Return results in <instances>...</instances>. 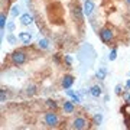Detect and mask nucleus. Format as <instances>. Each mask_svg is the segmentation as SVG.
Masks as SVG:
<instances>
[{
  "label": "nucleus",
  "instance_id": "nucleus-5",
  "mask_svg": "<svg viewBox=\"0 0 130 130\" xmlns=\"http://www.w3.org/2000/svg\"><path fill=\"white\" fill-rule=\"evenodd\" d=\"M74 81H75V78L72 77V75H64V78H62V88L64 90H68V88H71L72 87V84H74Z\"/></svg>",
  "mask_w": 130,
  "mask_h": 130
},
{
  "label": "nucleus",
  "instance_id": "nucleus-19",
  "mask_svg": "<svg viewBox=\"0 0 130 130\" xmlns=\"http://www.w3.org/2000/svg\"><path fill=\"white\" fill-rule=\"evenodd\" d=\"M116 58H117V49L114 48V49H111V51H110V54H108V59L114 61Z\"/></svg>",
  "mask_w": 130,
  "mask_h": 130
},
{
  "label": "nucleus",
  "instance_id": "nucleus-17",
  "mask_svg": "<svg viewBox=\"0 0 130 130\" xmlns=\"http://www.w3.org/2000/svg\"><path fill=\"white\" fill-rule=\"evenodd\" d=\"M35 93H36V87L35 85H29L28 88H26V95H29V97H32Z\"/></svg>",
  "mask_w": 130,
  "mask_h": 130
},
{
  "label": "nucleus",
  "instance_id": "nucleus-27",
  "mask_svg": "<svg viewBox=\"0 0 130 130\" xmlns=\"http://www.w3.org/2000/svg\"><path fill=\"white\" fill-rule=\"evenodd\" d=\"M126 87H127V88H130V79L127 81V83H126Z\"/></svg>",
  "mask_w": 130,
  "mask_h": 130
},
{
  "label": "nucleus",
  "instance_id": "nucleus-9",
  "mask_svg": "<svg viewBox=\"0 0 130 130\" xmlns=\"http://www.w3.org/2000/svg\"><path fill=\"white\" fill-rule=\"evenodd\" d=\"M83 14H84V10H81L79 6H75L74 9H72V16L75 18V20L81 22V20H83Z\"/></svg>",
  "mask_w": 130,
  "mask_h": 130
},
{
  "label": "nucleus",
  "instance_id": "nucleus-24",
  "mask_svg": "<svg viewBox=\"0 0 130 130\" xmlns=\"http://www.w3.org/2000/svg\"><path fill=\"white\" fill-rule=\"evenodd\" d=\"M71 98H72V101H74V103H81V100H79V97H78V95H77V94H72V95H71Z\"/></svg>",
  "mask_w": 130,
  "mask_h": 130
},
{
  "label": "nucleus",
  "instance_id": "nucleus-6",
  "mask_svg": "<svg viewBox=\"0 0 130 130\" xmlns=\"http://www.w3.org/2000/svg\"><path fill=\"white\" fill-rule=\"evenodd\" d=\"M94 3L91 2V0H85L84 2V7H83V10H84V14L85 16H90V14H93V12H94Z\"/></svg>",
  "mask_w": 130,
  "mask_h": 130
},
{
  "label": "nucleus",
  "instance_id": "nucleus-22",
  "mask_svg": "<svg viewBox=\"0 0 130 130\" xmlns=\"http://www.w3.org/2000/svg\"><path fill=\"white\" fill-rule=\"evenodd\" d=\"M123 98H124V101L130 103V93H129V91H126V93H123Z\"/></svg>",
  "mask_w": 130,
  "mask_h": 130
},
{
  "label": "nucleus",
  "instance_id": "nucleus-13",
  "mask_svg": "<svg viewBox=\"0 0 130 130\" xmlns=\"http://www.w3.org/2000/svg\"><path fill=\"white\" fill-rule=\"evenodd\" d=\"M93 123L95 126H100L103 123V114H100V113H97V114H94L93 117Z\"/></svg>",
  "mask_w": 130,
  "mask_h": 130
},
{
  "label": "nucleus",
  "instance_id": "nucleus-23",
  "mask_svg": "<svg viewBox=\"0 0 130 130\" xmlns=\"http://www.w3.org/2000/svg\"><path fill=\"white\" fill-rule=\"evenodd\" d=\"M114 93H116L117 95H120V94H121V85H120V84H117V85H116V88H114Z\"/></svg>",
  "mask_w": 130,
  "mask_h": 130
},
{
  "label": "nucleus",
  "instance_id": "nucleus-8",
  "mask_svg": "<svg viewBox=\"0 0 130 130\" xmlns=\"http://www.w3.org/2000/svg\"><path fill=\"white\" fill-rule=\"evenodd\" d=\"M19 39L22 41V43L29 45V43H30V41H32V35H30L29 32H20V33H19Z\"/></svg>",
  "mask_w": 130,
  "mask_h": 130
},
{
  "label": "nucleus",
  "instance_id": "nucleus-26",
  "mask_svg": "<svg viewBox=\"0 0 130 130\" xmlns=\"http://www.w3.org/2000/svg\"><path fill=\"white\" fill-rule=\"evenodd\" d=\"M6 28H7V30H13V28H14V25L12 23V22H10V23L7 25V26H6Z\"/></svg>",
  "mask_w": 130,
  "mask_h": 130
},
{
  "label": "nucleus",
  "instance_id": "nucleus-12",
  "mask_svg": "<svg viewBox=\"0 0 130 130\" xmlns=\"http://www.w3.org/2000/svg\"><path fill=\"white\" fill-rule=\"evenodd\" d=\"M106 75H107V70L104 68V67L98 68L97 72H95V77H97L98 79H106Z\"/></svg>",
  "mask_w": 130,
  "mask_h": 130
},
{
  "label": "nucleus",
  "instance_id": "nucleus-25",
  "mask_svg": "<svg viewBox=\"0 0 130 130\" xmlns=\"http://www.w3.org/2000/svg\"><path fill=\"white\" fill-rule=\"evenodd\" d=\"M65 62H67V64H68V65H71V62H72V58H71V56H68V55H67V56H65Z\"/></svg>",
  "mask_w": 130,
  "mask_h": 130
},
{
  "label": "nucleus",
  "instance_id": "nucleus-11",
  "mask_svg": "<svg viewBox=\"0 0 130 130\" xmlns=\"http://www.w3.org/2000/svg\"><path fill=\"white\" fill-rule=\"evenodd\" d=\"M90 94H91L93 97L98 98L103 94V88L100 87V85H93V87H91V90H90Z\"/></svg>",
  "mask_w": 130,
  "mask_h": 130
},
{
  "label": "nucleus",
  "instance_id": "nucleus-2",
  "mask_svg": "<svg viewBox=\"0 0 130 130\" xmlns=\"http://www.w3.org/2000/svg\"><path fill=\"white\" fill-rule=\"evenodd\" d=\"M43 120H45V124L48 126V127H56L58 126V123H59V119H58V116H56L55 113H46L45 114V117H43Z\"/></svg>",
  "mask_w": 130,
  "mask_h": 130
},
{
  "label": "nucleus",
  "instance_id": "nucleus-14",
  "mask_svg": "<svg viewBox=\"0 0 130 130\" xmlns=\"http://www.w3.org/2000/svg\"><path fill=\"white\" fill-rule=\"evenodd\" d=\"M38 46L41 48V49H48V48H49V42H48L46 39H39Z\"/></svg>",
  "mask_w": 130,
  "mask_h": 130
},
{
  "label": "nucleus",
  "instance_id": "nucleus-4",
  "mask_svg": "<svg viewBox=\"0 0 130 130\" xmlns=\"http://www.w3.org/2000/svg\"><path fill=\"white\" fill-rule=\"evenodd\" d=\"M87 124H88V121L85 120L84 117H77L74 120V123H72V127L77 129V130H83V129L87 127Z\"/></svg>",
  "mask_w": 130,
  "mask_h": 130
},
{
  "label": "nucleus",
  "instance_id": "nucleus-16",
  "mask_svg": "<svg viewBox=\"0 0 130 130\" xmlns=\"http://www.w3.org/2000/svg\"><path fill=\"white\" fill-rule=\"evenodd\" d=\"M5 28H6V14L2 13L0 14V29H2V32L5 30Z\"/></svg>",
  "mask_w": 130,
  "mask_h": 130
},
{
  "label": "nucleus",
  "instance_id": "nucleus-21",
  "mask_svg": "<svg viewBox=\"0 0 130 130\" xmlns=\"http://www.w3.org/2000/svg\"><path fill=\"white\" fill-rule=\"evenodd\" d=\"M6 98H7V94H6L5 90H2V91H0V101L5 103V101H6Z\"/></svg>",
  "mask_w": 130,
  "mask_h": 130
},
{
  "label": "nucleus",
  "instance_id": "nucleus-7",
  "mask_svg": "<svg viewBox=\"0 0 130 130\" xmlns=\"http://www.w3.org/2000/svg\"><path fill=\"white\" fill-rule=\"evenodd\" d=\"M62 110H64V113H67V114H71V113H74V110H75L74 101H64Z\"/></svg>",
  "mask_w": 130,
  "mask_h": 130
},
{
  "label": "nucleus",
  "instance_id": "nucleus-15",
  "mask_svg": "<svg viewBox=\"0 0 130 130\" xmlns=\"http://www.w3.org/2000/svg\"><path fill=\"white\" fill-rule=\"evenodd\" d=\"M19 13H20V7H19V5H13L12 6V9H10V14H12L13 18H16Z\"/></svg>",
  "mask_w": 130,
  "mask_h": 130
},
{
  "label": "nucleus",
  "instance_id": "nucleus-1",
  "mask_svg": "<svg viewBox=\"0 0 130 130\" xmlns=\"http://www.w3.org/2000/svg\"><path fill=\"white\" fill-rule=\"evenodd\" d=\"M28 59V55L25 54L23 51H16L12 54V62L14 65H23Z\"/></svg>",
  "mask_w": 130,
  "mask_h": 130
},
{
  "label": "nucleus",
  "instance_id": "nucleus-18",
  "mask_svg": "<svg viewBox=\"0 0 130 130\" xmlns=\"http://www.w3.org/2000/svg\"><path fill=\"white\" fill-rule=\"evenodd\" d=\"M6 39H7V42H9L10 45H14V43L18 42V38H16V36H13L12 33H9V35L6 36Z\"/></svg>",
  "mask_w": 130,
  "mask_h": 130
},
{
  "label": "nucleus",
  "instance_id": "nucleus-28",
  "mask_svg": "<svg viewBox=\"0 0 130 130\" xmlns=\"http://www.w3.org/2000/svg\"><path fill=\"white\" fill-rule=\"evenodd\" d=\"M127 3H130V0H127Z\"/></svg>",
  "mask_w": 130,
  "mask_h": 130
},
{
  "label": "nucleus",
  "instance_id": "nucleus-20",
  "mask_svg": "<svg viewBox=\"0 0 130 130\" xmlns=\"http://www.w3.org/2000/svg\"><path fill=\"white\" fill-rule=\"evenodd\" d=\"M46 106L49 107V108H56V101H54V100H46Z\"/></svg>",
  "mask_w": 130,
  "mask_h": 130
},
{
  "label": "nucleus",
  "instance_id": "nucleus-10",
  "mask_svg": "<svg viewBox=\"0 0 130 130\" xmlns=\"http://www.w3.org/2000/svg\"><path fill=\"white\" fill-rule=\"evenodd\" d=\"M32 22H33V18L29 13H25V14L20 16V23L23 25V26H29Z\"/></svg>",
  "mask_w": 130,
  "mask_h": 130
},
{
  "label": "nucleus",
  "instance_id": "nucleus-3",
  "mask_svg": "<svg viewBox=\"0 0 130 130\" xmlns=\"http://www.w3.org/2000/svg\"><path fill=\"white\" fill-rule=\"evenodd\" d=\"M100 38H101V41L104 43H108V42H111L113 39V30L108 28H104L100 30Z\"/></svg>",
  "mask_w": 130,
  "mask_h": 130
}]
</instances>
